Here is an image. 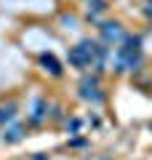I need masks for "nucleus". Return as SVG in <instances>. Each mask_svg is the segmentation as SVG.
Returning <instances> with one entry per match:
<instances>
[{"instance_id":"1","label":"nucleus","mask_w":152,"mask_h":160,"mask_svg":"<svg viewBox=\"0 0 152 160\" xmlns=\"http://www.w3.org/2000/svg\"><path fill=\"white\" fill-rule=\"evenodd\" d=\"M104 32H107L109 38H118V35H120V29H118V24H107V29H104Z\"/></svg>"}]
</instances>
